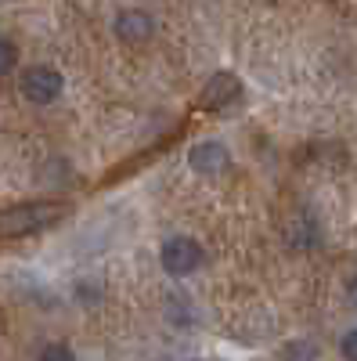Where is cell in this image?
<instances>
[{
    "instance_id": "cell-1",
    "label": "cell",
    "mask_w": 357,
    "mask_h": 361,
    "mask_svg": "<svg viewBox=\"0 0 357 361\" xmlns=\"http://www.w3.org/2000/svg\"><path fill=\"white\" fill-rule=\"evenodd\" d=\"M69 214H73V206L54 202V199H33V202L8 206V209H0V238H22V235L47 231Z\"/></svg>"
},
{
    "instance_id": "cell-2",
    "label": "cell",
    "mask_w": 357,
    "mask_h": 361,
    "mask_svg": "<svg viewBox=\"0 0 357 361\" xmlns=\"http://www.w3.org/2000/svg\"><path fill=\"white\" fill-rule=\"evenodd\" d=\"M206 264V250L195 235H170L159 246V267L170 279H188L195 271H202Z\"/></svg>"
},
{
    "instance_id": "cell-3",
    "label": "cell",
    "mask_w": 357,
    "mask_h": 361,
    "mask_svg": "<svg viewBox=\"0 0 357 361\" xmlns=\"http://www.w3.org/2000/svg\"><path fill=\"white\" fill-rule=\"evenodd\" d=\"M65 90V76L62 69H54L47 62H37V66H25L18 73V94L22 102L29 105H54L58 98H62Z\"/></svg>"
},
{
    "instance_id": "cell-4",
    "label": "cell",
    "mask_w": 357,
    "mask_h": 361,
    "mask_svg": "<svg viewBox=\"0 0 357 361\" xmlns=\"http://www.w3.org/2000/svg\"><path fill=\"white\" fill-rule=\"evenodd\" d=\"M112 37L127 47H141L156 37V18L144 8H123L112 18Z\"/></svg>"
},
{
    "instance_id": "cell-5",
    "label": "cell",
    "mask_w": 357,
    "mask_h": 361,
    "mask_svg": "<svg viewBox=\"0 0 357 361\" xmlns=\"http://www.w3.org/2000/svg\"><path fill=\"white\" fill-rule=\"evenodd\" d=\"M188 166H192L199 177H220V173L231 166V152H227L224 141L206 137V141H195V145L188 148Z\"/></svg>"
},
{
    "instance_id": "cell-6",
    "label": "cell",
    "mask_w": 357,
    "mask_h": 361,
    "mask_svg": "<svg viewBox=\"0 0 357 361\" xmlns=\"http://www.w3.org/2000/svg\"><path fill=\"white\" fill-rule=\"evenodd\" d=\"M238 98H242V80H238V73L220 69V73H213L210 80H206L202 94H199V105H202V109H210V112H217V109L234 105Z\"/></svg>"
},
{
    "instance_id": "cell-7",
    "label": "cell",
    "mask_w": 357,
    "mask_h": 361,
    "mask_svg": "<svg viewBox=\"0 0 357 361\" xmlns=\"http://www.w3.org/2000/svg\"><path fill=\"white\" fill-rule=\"evenodd\" d=\"M166 318L173 325H188L192 322V300L188 296H166Z\"/></svg>"
},
{
    "instance_id": "cell-8",
    "label": "cell",
    "mask_w": 357,
    "mask_h": 361,
    "mask_svg": "<svg viewBox=\"0 0 357 361\" xmlns=\"http://www.w3.org/2000/svg\"><path fill=\"white\" fill-rule=\"evenodd\" d=\"M15 69H18V47H15V40L0 37V76H8Z\"/></svg>"
},
{
    "instance_id": "cell-9",
    "label": "cell",
    "mask_w": 357,
    "mask_h": 361,
    "mask_svg": "<svg viewBox=\"0 0 357 361\" xmlns=\"http://www.w3.org/2000/svg\"><path fill=\"white\" fill-rule=\"evenodd\" d=\"M321 350L311 347V343H285L282 347V357H318Z\"/></svg>"
},
{
    "instance_id": "cell-10",
    "label": "cell",
    "mask_w": 357,
    "mask_h": 361,
    "mask_svg": "<svg viewBox=\"0 0 357 361\" xmlns=\"http://www.w3.org/2000/svg\"><path fill=\"white\" fill-rule=\"evenodd\" d=\"M339 354L350 357V361H357V325L343 333V340H339Z\"/></svg>"
},
{
    "instance_id": "cell-11",
    "label": "cell",
    "mask_w": 357,
    "mask_h": 361,
    "mask_svg": "<svg viewBox=\"0 0 357 361\" xmlns=\"http://www.w3.org/2000/svg\"><path fill=\"white\" fill-rule=\"evenodd\" d=\"M37 357H76V350L69 343H47L37 350Z\"/></svg>"
},
{
    "instance_id": "cell-12",
    "label": "cell",
    "mask_w": 357,
    "mask_h": 361,
    "mask_svg": "<svg viewBox=\"0 0 357 361\" xmlns=\"http://www.w3.org/2000/svg\"><path fill=\"white\" fill-rule=\"evenodd\" d=\"M346 300H350V307L357 311V275H350V282H346Z\"/></svg>"
}]
</instances>
